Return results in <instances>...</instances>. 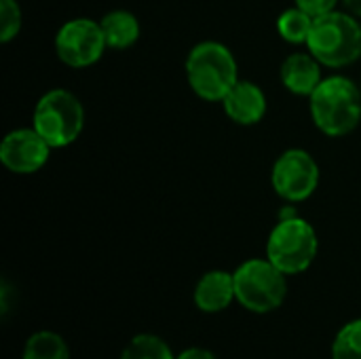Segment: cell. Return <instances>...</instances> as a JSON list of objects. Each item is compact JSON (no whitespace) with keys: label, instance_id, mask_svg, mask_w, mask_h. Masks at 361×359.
I'll return each mask as SVG.
<instances>
[{"label":"cell","instance_id":"6da1fadb","mask_svg":"<svg viewBox=\"0 0 361 359\" xmlns=\"http://www.w3.org/2000/svg\"><path fill=\"white\" fill-rule=\"evenodd\" d=\"M315 127L328 138H343L361 123V87L347 76H328L309 97Z\"/></svg>","mask_w":361,"mask_h":359},{"label":"cell","instance_id":"7a4b0ae2","mask_svg":"<svg viewBox=\"0 0 361 359\" xmlns=\"http://www.w3.org/2000/svg\"><path fill=\"white\" fill-rule=\"evenodd\" d=\"M184 70L190 89L205 102H222L239 80V66L233 51L218 40L195 44Z\"/></svg>","mask_w":361,"mask_h":359},{"label":"cell","instance_id":"3957f363","mask_svg":"<svg viewBox=\"0 0 361 359\" xmlns=\"http://www.w3.org/2000/svg\"><path fill=\"white\" fill-rule=\"evenodd\" d=\"M307 51L326 68H345L361 57V23L347 11L313 19Z\"/></svg>","mask_w":361,"mask_h":359},{"label":"cell","instance_id":"277c9868","mask_svg":"<svg viewBox=\"0 0 361 359\" xmlns=\"http://www.w3.org/2000/svg\"><path fill=\"white\" fill-rule=\"evenodd\" d=\"M32 127L51 148H66L74 144L85 129V108L72 91L51 89L34 108Z\"/></svg>","mask_w":361,"mask_h":359},{"label":"cell","instance_id":"5b68a950","mask_svg":"<svg viewBox=\"0 0 361 359\" xmlns=\"http://www.w3.org/2000/svg\"><path fill=\"white\" fill-rule=\"evenodd\" d=\"M233 277L237 303L252 313H271L279 309L288 296V275L269 258L245 260Z\"/></svg>","mask_w":361,"mask_h":359},{"label":"cell","instance_id":"8992f818","mask_svg":"<svg viewBox=\"0 0 361 359\" xmlns=\"http://www.w3.org/2000/svg\"><path fill=\"white\" fill-rule=\"evenodd\" d=\"M317 250V233L300 216L281 218L267 241V258L286 275L305 273L313 264Z\"/></svg>","mask_w":361,"mask_h":359},{"label":"cell","instance_id":"52a82bcc","mask_svg":"<svg viewBox=\"0 0 361 359\" xmlns=\"http://www.w3.org/2000/svg\"><path fill=\"white\" fill-rule=\"evenodd\" d=\"M319 176V165L311 152L302 148H288L273 163L271 184L283 201L300 203L317 190Z\"/></svg>","mask_w":361,"mask_h":359},{"label":"cell","instance_id":"ba28073f","mask_svg":"<svg viewBox=\"0 0 361 359\" xmlns=\"http://www.w3.org/2000/svg\"><path fill=\"white\" fill-rule=\"evenodd\" d=\"M106 49L102 23L89 17L70 19L55 34V53L70 68H89L97 63Z\"/></svg>","mask_w":361,"mask_h":359},{"label":"cell","instance_id":"9c48e42d","mask_svg":"<svg viewBox=\"0 0 361 359\" xmlns=\"http://www.w3.org/2000/svg\"><path fill=\"white\" fill-rule=\"evenodd\" d=\"M51 150L53 148L34 127H21L2 138L0 161L11 174L32 176L47 165Z\"/></svg>","mask_w":361,"mask_h":359},{"label":"cell","instance_id":"30bf717a","mask_svg":"<svg viewBox=\"0 0 361 359\" xmlns=\"http://www.w3.org/2000/svg\"><path fill=\"white\" fill-rule=\"evenodd\" d=\"M226 116L243 127L258 125L267 114V95L252 80H237V85L222 99Z\"/></svg>","mask_w":361,"mask_h":359},{"label":"cell","instance_id":"8fae6325","mask_svg":"<svg viewBox=\"0 0 361 359\" xmlns=\"http://www.w3.org/2000/svg\"><path fill=\"white\" fill-rule=\"evenodd\" d=\"M281 83L294 95L311 97L317 85L324 80L322 63L307 51V53H292L281 63Z\"/></svg>","mask_w":361,"mask_h":359},{"label":"cell","instance_id":"7c38bea8","mask_svg":"<svg viewBox=\"0 0 361 359\" xmlns=\"http://www.w3.org/2000/svg\"><path fill=\"white\" fill-rule=\"evenodd\" d=\"M235 296V277L228 271H209L195 286V305L203 313H220Z\"/></svg>","mask_w":361,"mask_h":359},{"label":"cell","instance_id":"4fadbf2b","mask_svg":"<svg viewBox=\"0 0 361 359\" xmlns=\"http://www.w3.org/2000/svg\"><path fill=\"white\" fill-rule=\"evenodd\" d=\"M99 23H102L108 49L123 51V49L133 47L140 38V21L131 11H125V8L110 11L102 17Z\"/></svg>","mask_w":361,"mask_h":359},{"label":"cell","instance_id":"5bb4252c","mask_svg":"<svg viewBox=\"0 0 361 359\" xmlns=\"http://www.w3.org/2000/svg\"><path fill=\"white\" fill-rule=\"evenodd\" d=\"M23 359H70V349L57 332L40 330L25 341Z\"/></svg>","mask_w":361,"mask_h":359},{"label":"cell","instance_id":"9a60e30c","mask_svg":"<svg viewBox=\"0 0 361 359\" xmlns=\"http://www.w3.org/2000/svg\"><path fill=\"white\" fill-rule=\"evenodd\" d=\"M313 19L315 17H311L298 6L288 8L277 19V32L290 44H307L311 28H313Z\"/></svg>","mask_w":361,"mask_h":359},{"label":"cell","instance_id":"2e32d148","mask_svg":"<svg viewBox=\"0 0 361 359\" xmlns=\"http://www.w3.org/2000/svg\"><path fill=\"white\" fill-rule=\"evenodd\" d=\"M121 359H176V355L161 336L137 334L125 345Z\"/></svg>","mask_w":361,"mask_h":359},{"label":"cell","instance_id":"e0dca14e","mask_svg":"<svg viewBox=\"0 0 361 359\" xmlns=\"http://www.w3.org/2000/svg\"><path fill=\"white\" fill-rule=\"evenodd\" d=\"M332 359H361V320L343 326L332 343Z\"/></svg>","mask_w":361,"mask_h":359},{"label":"cell","instance_id":"ac0fdd59","mask_svg":"<svg viewBox=\"0 0 361 359\" xmlns=\"http://www.w3.org/2000/svg\"><path fill=\"white\" fill-rule=\"evenodd\" d=\"M23 15L17 0H0V40L11 42L21 32Z\"/></svg>","mask_w":361,"mask_h":359},{"label":"cell","instance_id":"d6986e66","mask_svg":"<svg viewBox=\"0 0 361 359\" xmlns=\"http://www.w3.org/2000/svg\"><path fill=\"white\" fill-rule=\"evenodd\" d=\"M298 8H302L305 13H309L311 17H322L326 13L336 11L341 0H294Z\"/></svg>","mask_w":361,"mask_h":359},{"label":"cell","instance_id":"ffe728a7","mask_svg":"<svg viewBox=\"0 0 361 359\" xmlns=\"http://www.w3.org/2000/svg\"><path fill=\"white\" fill-rule=\"evenodd\" d=\"M176 359H218L209 349L203 347H190L186 351H182L180 355H176Z\"/></svg>","mask_w":361,"mask_h":359},{"label":"cell","instance_id":"44dd1931","mask_svg":"<svg viewBox=\"0 0 361 359\" xmlns=\"http://www.w3.org/2000/svg\"><path fill=\"white\" fill-rule=\"evenodd\" d=\"M343 4H345L347 13H351L353 17L361 19V0H343Z\"/></svg>","mask_w":361,"mask_h":359}]
</instances>
